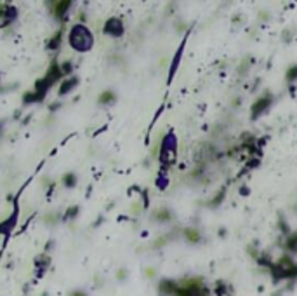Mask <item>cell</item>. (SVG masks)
Listing matches in <instances>:
<instances>
[{
	"label": "cell",
	"mask_w": 297,
	"mask_h": 296,
	"mask_svg": "<svg viewBox=\"0 0 297 296\" xmlns=\"http://www.w3.org/2000/svg\"><path fill=\"white\" fill-rule=\"evenodd\" d=\"M109 101H113V94H111V93H104L101 98H99V103H102V105H104V103H109Z\"/></svg>",
	"instance_id": "277c9868"
},
{
	"label": "cell",
	"mask_w": 297,
	"mask_h": 296,
	"mask_svg": "<svg viewBox=\"0 0 297 296\" xmlns=\"http://www.w3.org/2000/svg\"><path fill=\"white\" fill-rule=\"evenodd\" d=\"M66 7H70V2H59V3H56V14H58V16H61V14L66 10Z\"/></svg>",
	"instance_id": "6da1fadb"
},
{
	"label": "cell",
	"mask_w": 297,
	"mask_h": 296,
	"mask_svg": "<svg viewBox=\"0 0 297 296\" xmlns=\"http://www.w3.org/2000/svg\"><path fill=\"white\" fill-rule=\"evenodd\" d=\"M266 105H268V100H261L259 103L256 105L257 108H254V117H257V115H259V112L263 110V108H266Z\"/></svg>",
	"instance_id": "7a4b0ae2"
},
{
	"label": "cell",
	"mask_w": 297,
	"mask_h": 296,
	"mask_svg": "<svg viewBox=\"0 0 297 296\" xmlns=\"http://www.w3.org/2000/svg\"><path fill=\"white\" fill-rule=\"evenodd\" d=\"M73 296H86V295H82V293H77V295H73Z\"/></svg>",
	"instance_id": "5b68a950"
},
{
	"label": "cell",
	"mask_w": 297,
	"mask_h": 296,
	"mask_svg": "<svg viewBox=\"0 0 297 296\" xmlns=\"http://www.w3.org/2000/svg\"><path fill=\"white\" fill-rule=\"evenodd\" d=\"M186 235H188V239H190L192 242L200 241V234H198L197 230H186Z\"/></svg>",
	"instance_id": "3957f363"
}]
</instances>
